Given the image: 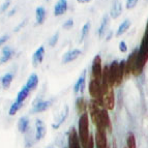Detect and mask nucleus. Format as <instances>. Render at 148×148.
Instances as JSON below:
<instances>
[{
	"instance_id": "72a5a7b5",
	"label": "nucleus",
	"mask_w": 148,
	"mask_h": 148,
	"mask_svg": "<svg viewBox=\"0 0 148 148\" xmlns=\"http://www.w3.org/2000/svg\"><path fill=\"white\" fill-rule=\"evenodd\" d=\"M10 4V0H6V1H5V2L0 6V12H4L5 10L8 8Z\"/></svg>"
},
{
	"instance_id": "7c9ffc66",
	"label": "nucleus",
	"mask_w": 148,
	"mask_h": 148,
	"mask_svg": "<svg viewBox=\"0 0 148 148\" xmlns=\"http://www.w3.org/2000/svg\"><path fill=\"white\" fill-rule=\"evenodd\" d=\"M138 1L139 0H127V1H126V8H127V10L134 8L137 5Z\"/></svg>"
},
{
	"instance_id": "aec40b11",
	"label": "nucleus",
	"mask_w": 148,
	"mask_h": 148,
	"mask_svg": "<svg viewBox=\"0 0 148 148\" xmlns=\"http://www.w3.org/2000/svg\"><path fill=\"white\" fill-rule=\"evenodd\" d=\"M29 92L30 90L27 88L26 86H23L22 89H21L20 91H19V93H18L17 95V99H16V101L17 103H19V104H22L24 103V101L26 99H27V96L29 95Z\"/></svg>"
},
{
	"instance_id": "39448f33",
	"label": "nucleus",
	"mask_w": 148,
	"mask_h": 148,
	"mask_svg": "<svg viewBox=\"0 0 148 148\" xmlns=\"http://www.w3.org/2000/svg\"><path fill=\"white\" fill-rule=\"evenodd\" d=\"M94 142H95L96 148H108L107 131L105 128H96Z\"/></svg>"
},
{
	"instance_id": "58836bf2",
	"label": "nucleus",
	"mask_w": 148,
	"mask_h": 148,
	"mask_svg": "<svg viewBox=\"0 0 148 148\" xmlns=\"http://www.w3.org/2000/svg\"><path fill=\"white\" fill-rule=\"evenodd\" d=\"M15 12H16V10L14 8V10H12L10 12H8V17H12V15H15Z\"/></svg>"
},
{
	"instance_id": "ddd939ff",
	"label": "nucleus",
	"mask_w": 148,
	"mask_h": 148,
	"mask_svg": "<svg viewBox=\"0 0 148 148\" xmlns=\"http://www.w3.org/2000/svg\"><path fill=\"white\" fill-rule=\"evenodd\" d=\"M122 12V4L119 0H114L112 4L111 10H110V16L112 19H117Z\"/></svg>"
},
{
	"instance_id": "4c0bfd02",
	"label": "nucleus",
	"mask_w": 148,
	"mask_h": 148,
	"mask_svg": "<svg viewBox=\"0 0 148 148\" xmlns=\"http://www.w3.org/2000/svg\"><path fill=\"white\" fill-rule=\"evenodd\" d=\"M79 3H89L91 0H77Z\"/></svg>"
},
{
	"instance_id": "b1692460",
	"label": "nucleus",
	"mask_w": 148,
	"mask_h": 148,
	"mask_svg": "<svg viewBox=\"0 0 148 148\" xmlns=\"http://www.w3.org/2000/svg\"><path fill=\"white\" fill-rule=\"evenodd\" d=\"M28 125H29V120H28L27 117H21L19 119V122H18V128L21 133H25L27 131Z\"/></svg>"
},
{
	"instance_id": "a211bd4d",
	"label": "nucleus",
	"mask_w": 148,
	"mask_h": 148,
	"mask_svg": "<svg viewBox=\"0 0 148 148\" xmlns=\"http://www.w3.org/2000/svg\"><path fill=\"white\" fill-rule=\"evenodd\" d=\"M12 55H14V50L8 46H5L2 50V55L0 57V64L8 62L12 57Z\"/></svg>"
},
{
	"instance_id": "79ce46f5",
	"label": "nucleus",
	"mask_w": 148,
	"mask_h": 148,
	"mask_svg": "<svg viewBox=\"0 0 148 148\" xmlns=\"http://www.w3.org/2000/svg\"><path fill=\"white\" fill-rule=\"evenodd\" d=\"M108 148H110V147H109V146H108Z\"/></svg>"
},
{
	"instance_id": "393cba45",
	"label": "nucleus",
	"mask_w": 148,
	"mask_h": 148,
	"mask_svg": "<svg viewBox=\"0 0 148 148\" xmlns=\"http://www.w3.org/2000/svg\"><path fill=\"white\" fill-rule=\"evenodd\" d=\"M130 26H131V21H130V20H124L123 22L120 24V26L118 27V29H117L116 36H120L121 34H123L124 32H125L126 30L130 28Z\"/></svg>"
},
{
	"instance_id": "7ed1b4c3",
	"label": "nucleus",
	"mask_w": 148,
	"mask_h": 148,
	"mask_svg": "<svg viewBox=\"0 0 148 148\" xmlns=\"http://www.w3.org/2000/svg\"><path fill=\"white\" fill-rule=\"evenodd\" d=\"M89 93L90 96H92V99L99 101L101 106L104 107L103 104V90H101V83L99 81L94 80L91 78L90 82H89Z\"/></svg>"
},
{
	"instance_id": "0eeeda50",
	"label": "nucleus",
	"mask_w": 148,
	"mask_h": 148,
	"mask_svg": "<svg viewBox=\"0 0 148 148\" xmlns=\"http://www.w3.org/2000/svg\"><path fill=\"white\" fill-rule=\"evenodd\" d=\"M139 50L135 49L132 52V54L128 56L127 61H125V77H128L131 74H133L134 67H135V64L137 61V57H138Z\"/></svg>"
},
{
	"instance_id": "cd10ccee",
	"label": "nucleus",
	"mask_w": 148,
	"mask_h": 148,
	"mask_svg": "<svg viewBox=\"0 0 148 148\" xmlns=\"http://www.w3.org/2000/svg\"><path fill=\"white\" fill-rule=\"evenodd\" d=\"M126 145H127V148H136V138H135L133 133H130L127 135Z\"/></svg>"
},
{
	"instance_id": "a878e982",
	"label": "nucleus",
	"mask_w": 148,
	"mask_h": 148,
	"mask_svg": "<svg viewBox=\"0 0 148 148\" xmlns=\"http://www.w3.org/2000/svg\"><path fill=\"white\" fill-rule=\"evenodd\" d=\"M12 80H14V76L12 74H5L2 77V79H1V84H2L3 88L8 89L10 86V84H12Z\"/></svg>"
},
{
	"instance_id": "dca6fc26",
	"label": "nucleus",
	"mask_w": 148,
	"mask_h": 148,
	"mask_svg": "<svg viewBox=\"0 0 148 148\" xmlns=\"http://www.w3.org/2000/svg\"><path fill=\"white\" fill-rule=\"evenodd\" d=\"M76 109L77 112L79 114H84L87 112V109H88V104L86 103V101L84 99V97H78L76 101Z\"/></svg>"
},
{
	"instance_id": "ea45409f",
	"label": "nucleus",
	"mask_w": 148,
	"mask_h": 148,
	"mask_svg": "<svg viewBox=\"0 0 148 148\" xmlns=\"http://www.w3.org/2000/svg\"><path fill=\"white\" fill-rule=\"evenodd\" d=\"M113 148H116V142H115V140L113 141Z\"/></svg>"
},
{
	"instance_id": "2f4dec72",
	"label": "nucleus",
	"mask_w": 148,
	"mask_h": 148,
	"mask_svg": "<svg viewBox=\"0 0 148 148\" xmlns=\"http://www.w3.org/2000/svg\"><path fill=\"white\" fill-rule=\"evenodd\" d=\"M73 26H74V21H73V19H69V20L65 21L63 24L64 29H71Z\"/></svg>"
},
{
	"instance_id": "a19ab883",
	"label": "nucleus",
	"mask_w": 148,
	"mask_h": 148,
	"mask_svg": "<svg viewBox=\"0 0 148 148\" xmlns=\"http://www.w3.org/2000/svg\"><path fill=\"white\" fill-rule=\"evenodd\" d=\"M146 29H147V30H148V24H147V27H146Z\"/></svg>"
},
{
	"instance_id": "2eb2a0df",
	"label": "nucleus",
	"mask_w": 148,
	"mask_h": 148,
	"mask_svg": "<svg viewBox=\"0 0 148 148\" xmlns=\"http://www.w3.org/2000/svg\"><path fill=\"white\" fill-rule=\"evenodd\" d=\"M51 106V101H40L38 103H36L35 105H33V108L31 110L32 114L35 113H40V112L46 111L49 107Z\"/></svg>"
},
{
	"instance_id": "5701e85b",
	"label": "nucleus",
	"mask_w": 148,
	"mask_h": 148,
	"mask_svg": "<svg viewBox=\"0 0 148 148\" xmlns=\"http://www.w3.org/2000/svg\"><path fill=\"white\" fill-rule=\"evenodd\" d=\"M67 115H69V107L65 106V108H64V112H62L61 115H60L59 119L57 120L56 123L52 124V127L55 128V130H57V128H59V126L61 125L62 123H63L64 121H65V119H66Z\"/></svg>"
},
{
	"instance_id": "412c9836",
	"label": "nucleus",
	"mask_w": 148,
	"mask_h": 148,
	"mask_svg": "<svg viewBox=\"0 0 148 148\" xmlns=\"http://www.w3.org/2000/svg\"><path fill=\"white\" fill-rule=\"evenodd\" d=\"M35 18H36V23L38 25H42L46 19V10L42 6H38L35 10Z\"/></svg>"
},
{
	"instance_id": "e433bc0d",
	"label": "nucleus",
	"mask_w": 148,
	"mask_h": 148,
	"mask_svg": "<svg viewBox=\"0 0 148 148\" xmlns=\"http://www.w3.org/2000/svg\"><path fill=\"white\" fill-rule=\"evenodd\" d=\"M8 40V34L0 36V46H2L3 44H5V42H6Z\"/></svg>"
},
{
	"instance_id": "6e6552de",
	"label": "nucleus",
	"mask_w": 148,
	"mask_h": 148,
	"mask_svg": "<svg viewBox=\"0 0 148 148\" xmlns=\"http://www.w3.org/2000/svg\"><path fill=\"white\" fill-rule=\"evenodd\" d=\"M79 135L74 127L71 128L69 133V148H81Z\"/></svg>"
},
{
	"instance_id": "f3484780",
	"label": "nucleus",
	"mask_w": 148,
	"mask_h": 148,
	"mask_svg": "<svg viewBox=\"0 0 148 148\" xmlns=\"http://www.w3.org/2000/svg\"><path fill=\"white\" fill-rule=\"evenodd\" d=\"M35 125H36L35 139H36L37 141H40V140H42V139L45 137V135H46V128H45V125H44V123H42V121L38 120V119L36 120Z\"/></svg>"
},
{
	"instance_id": "1a4fd4ad",
	"label": "nucleus",
	"mask_w": 148,
	"mask_h": 148,
	"mask_svg": "<svg viewBox=\"0 0 148 148\" xmlns=\"http://www.w3.org/2000/svg\"><path fill=\"white\" fill-rule=\"evenodd\" d=\"M101 124L106 131L111 132V130H112L111 120H110V117H109L108 110L105 108H103L101 110Z\"/></svg>"
},
{
	"instance_id": "c85d7f7f",
	"label": "nucleus",
	"mask_w": 148,
	"mask_h": 148,
	"mask_svg": "<svg viewBox=\"0 0 148 148\" xmlns=\"http://www.w3.org/2000/svg\"><path fill=\"white\" fill-rule=\"evenodd\" d=\"M21 107H22V104H19V103L15 101V103L12 105V107H10V112H8V115H10V116H14V115H16Z\"/></svg>"
},
{
	"instance_id": "f03ea898",
	"label": "nucleus",
	"mask_w": 148,
	"mask_h": 148,
	"mask_svg": "<svg viewBox=\"0 0 148 148\" xmlns=\"http://www.w3.org/2000/svg\"><path fill=\"white\" fill-rule=\"evenodd\" d=\"M78 135H79L80 142L83 148L87 146V143L89 141V118L88 113L82 114L79 119V130H78Z\"/></svg>"
},
{
	"instance_id": "20e7f679",
	"label": "nucleus",
	"mask_w": 148,
	"mask_h": 148,
	"mask_svg": "<svg viewBox=\"0 0 148 148\" xmlns=\"http://www.w3.org/2000/svg\"><path fill=\"white\" fill-rule=\"evenodd\" d=\"M103 65H101V58L99 55H96L92 61V76L94 80L101 83V78H103Z\"/></svg>"
},
{
	"instance_id": "423d86ee",
	"label": "nucleus",
	"mask_w": 148,
	"mask_h": 148,
	"mask_svg": "<svg viewBox=\"0 0 148 148\" xmlns=\"http://www.w3.org/2000/svg\"><path fill=\"white\" fill-rule=\"evenodd\" d=\"M103 104L104 108L107 110H113L115 106V96H114V88H110L106 93L103 94Z\"/></svg>"
},
{
	"instance_id": "6ab92c4d",
	"label": "nucleus",
	"mask_w": 148,
	"mask_h": 148,
	"mask_svg": "<svg viewBox=\"0 0 148 148\" xmlns=\"http://www.w3.org/2000/svg\"><path fill=\"white\" fill-rule=\"evenodd\" d=\"M37 84H38V77L36 76V74H32V75H30V77L28 78L27 83H26L25 86L31 91V90L36 88Z\"/></svg>"
},
{
	"instance_id": "37998d69",
	"label": "nucleus",
	"mask_w": 148,
	"mask_h": 148,
	"mask_svg": "<svg viewBox=\"0 0 148 148\" xmlns=\"http://www.w3.org/2000/svg\"><path fill=\"white\" fill-rule=\"evenodd\" d=\"M124 148H127V147H124Z\"/></svg>"
},
{
	"instance_id": "f704fd0d",
	"label": "nucleus",
	"mask_w": 148,
	"mask_h": 148,
	"mask_svg": "<svg viewBox=\"0 0 148 148\" xmlns=\"http://www.w3.org/2000/svg\"><path fill=\"white\" fill-rule=\"evenodd\" d=\"M85 148H94V138L92 136H90L88 143H87V146Z\"/></svg>"
},
{
	"instance_id": "4be33fe9",
	"label": "nucleus",
	"mask_w": 148,
	"mask_h": 148,
	"mask_svg": "<svg viewBox=\"0 0 148 148\" xmlns=\"http://www.w3.org/2000/svg\"><path fill=\"white\" fill-rule=\"evenodd\" d=\"M108 25H109V17H108V16H105V17L103 18V21H101V26H99V30H97L99 36L101 37H101H104L105 34H106Z\"/></svg>"
},
{
	"instance_id": "f257e3e1",
	"label": "nucleus",
	"mask_w": 148,
	"mask_h": 148,
	"mask_svg": "<svg viewBox=\"0 0 148 148\" xmlns=\"http://www.w3.org/2000/svg\"><path fill=\"white\" fill-rule=\"evenodd\" d=\"M125 77V61H113L108 67V81L111 88L118 87Z\"/></svg>"
},
{
	"instance_id": "bb28decb",
	"label": "nucleus",
	"mask_w": 148,
	"mask_h": 148,
	"mask_svg": "<svg viewBox=\"0 0 148 148\" xmlns=\"http://www.w3.org/2000/svg\"><path fill=\"white\" fill-rule=\"evenodd\" d=\"M90 27H91V24H90V22H87L84 24V26H83V28H82V31H81V37H80V44H82V42H84V40L87 37V35H88L89 33V30H90Z\"/></svg>"
},
{
	"instance_id": "c9c22d12",
	"label": "nucleus",
	"mask_w": 148,
	"mask_h": 148,
	"mask_svg": "<svg viewBox=\"0 0 148 148\" xmlns=\"http://www.w3.org/2000/svg\"><path fill=\"white\" fill-rule=\"evenodd\" d=\"M26 24H27V19H25V20L23 21L22 23H20V24L18 25L17 27L15 28V32H18V31H19V30L21 29V28H23V27H24V26H25V25H26Z\"/></svg>"
},
{
	"instance_id": "9d476101",
	"label": "nucleus",
	"mask_w": 148,
	"mask_h": 148,
	"mask_svg": "<svg viewBox=\"0 0 148 148\" xmlns=\"http://www.w3.org/2000/svg\"><path fill=\"white\" fill-rule=\"evenodd\" d=\"M44 57H45V48L44 46H40L34 52L33 56H32V64H33V66L36 67L38 64L42 63Z\"/></svg>"
},
{
	"instance_id": "c756f323",
	"label": "nucleus",
	"mask_w": 148,
	"mask_h": 148,
	"mask_svg": "<svg viewBox=\"0 0 148 148\" xmlns=\"http://www.w3.org/2000/svg\"><path fill=\"white\" fill-rule=\"evenodd\" d=\"M58 38H59V33L56 32V33H55V34L50 38V40H49L50 46H51V47H54L55 45L57 44V42H58Z\"/></svg>"
},
{
	"instance_id": "9b49d317",
	"label": "nucleus",
	"mask_w": 148,
	"mask_h": 148,
	"mask_svg": "<svg viewBox=\"0 0 148 148\" xmlns=\"http://www.w3.org/2000/svg\"><path fill=\"white\" fill-rule=\"evenodd\" d=\"M81 51L78 49H74L71 50L69 52H66L65 54L63 55V58H62V63H69L71 61H74L76 60L78 57L81 55Z\"/></svg>"
},
{
	"instance_id": "4468645a",
	"label": "nucleus",
	"mask_w": 148,
	"mask_h": 148,
	"mask_svg": "<svg viewBox=\"0 0 148 148\" xmlns=\"http://www.w3.org/2000/svg\"><path fill=\"white\" fill-rule=\"evenodd\" d=\"M67 10V1L66 0H58L57 3L55 4L54 8V15L56 17L63 15L64 12Z\"/></svg>"
},
{
	"instance_id": "f8f14e48",
	"label": "nucleus",
	"mask_w": 148,
	"mask_h": 148,
	"mask_svg": "<svg viewBox=\"0 0 148 148\" xmlns=\"http://www.w3.org/2000/svg\"><path fill=\"white\" fill-rule=\"evenodd\" d=\"M85 85H86V72L84 71V73L82 74V76L80 77L77 83L75 84L74 87V92L75 93H83L85 89Z\"/></svg>"
},
{
	"instance_id": "473e14b6",
	"label": "nucleus",
	"mask_w": 148,
	"mask_h": 148,
	"mask_svg": "<svg viewBox=\"0 0 148 148\" xmlns=\"http://www.w3.org/2000/svg\"><path fill=\"white\" fill-rule=\"evenodd\" d=\"M119 51H120L121 53H125L126 51H127V46H126L125 42H123V40H121V42H119Z\"/></svg>"
}]
</instances>
